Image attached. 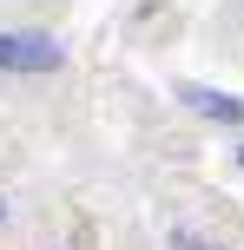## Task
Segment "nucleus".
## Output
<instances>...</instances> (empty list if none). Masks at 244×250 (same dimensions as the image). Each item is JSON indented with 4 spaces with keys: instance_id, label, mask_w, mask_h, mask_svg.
Returning <instances> with one entry per match:
<instances>
[{
    "instance_id": "1",
    "label": "nucleus",
    "mask_w": 244,
    "mask_h": 250,
    "mask_svg": "<svg viewBox=\"0 0 244 250\" xmlns=\"http://www.w3.org/2000/svg\"><path fill=\"white\" fill-rule=\"evenodd\" d=\"M0 66L7 73H60L66 46L53 33H20V26H0Z\"/></svg>"
},
{
    "instance_id": "2",
    "label": "nucleus",
    "mask_w": 244,
    "mask_h": 250,
    "mask_svg": "<svg viewBox=\"0 0 244 250\" xmlns=\"http://www.w3.org/2000/svg\"><path fill=\"white\" fill-rule=\"evenodd\" d=\"M178 99L192 105V112H205V119H231V125H244V99H231V92H211V86H178Z\"/></svg>"
},
{
    "instance_id": "3",
    "label": "nucleus",
    "mask_w": 244,
    "mask_h": 250,
    "mask_svg": "<svg viewBox=\"0 0 244 250\" xmlns=\"http://www.w3.org/2000/svg\"><path fill=\"white\" fill-rule=\"evenodd\" d=\"M172 250H218V244H205V237H192V230H178V237H172Z\"/></svg>"
},
{
    "instance_id": "4",
    "label": "nucleus",
    "mask_w": 244,
    "mask_h": 250,
    "mask_svg": "<svg viewBox=\"0 0 244 250\" xmlns=\"http://www.w3.org/2000/svg\"><path fill=\"white\" fill-rule=\"evenodd\" d=\"M0 217H7V204H0Z\"/></svg>"
},
{
    "instance_id": "5",
    "label": "nucleus",
    "mask_w": 244,
    "mask_h": 250,
    "mask_svg": "<svg viewBox=\"0 0 244 250\" xmlns=\"http://www.w3.org/2000/svg\"><path fill=\"white\" fill-rule=\"evenodd\" d=\"M238 165H244V151H238Z\"/></svg>"
}]
</instances>
